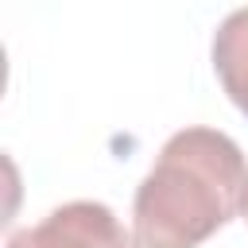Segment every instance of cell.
Instances as JSON below:
<instances>
[{"mask_svg": "<svg viewBox=\"0 0 248 248\" xmlns=\"http://www.w3.org/2000/svg\"><path fill=\"white\" fill-rule=\"evenodd\" d=\"M4 248H140L105 202H66L39 225L16 229Z\"/></svg>", "mask_w": 248, "mask_h": 248, "instance_id": "2", "label": "cell"}, {"mask_svg": "<svg viewBox=\"0 0 248 248\" xmlns=\"http://www.w3.org/2000/svg\"><path fill=\"white\" fill-rule=\"evenodd\" d=\"M213 70L229 101L248 116V8H236L221 19L213 35Z\"/></svg>", "mask_w": 248, "mask_h": 248, "instance_id": "3", "label": "cell"}, {"mask_svg": "<svg viewBox=\"0 0 248 248\" xmlns=\"http://www.w3.org/2000/svg\"><path fill=\"white\" fill-rule=\"evenodd\" d=\"M248 209V163L217 128L174 132L132 198L140 248H198Z\"/></svg>", "mask_w": 248, "mask_h": 248, "instance_id": "1", "label": "cell"}, {"mask_svg": "<svg viewBox=\"0 0 248 248\" xmlns=\"http://www.w3.org/2000/svg\"><path fill=\"white\" fill-rule=\"evenodd\" d=\"M244 213H248V209H244Z\"/></svg>", "mask_w": 248, "mask_h": 248, "instance_id": "4", "label": "cell"}]
</instances>
